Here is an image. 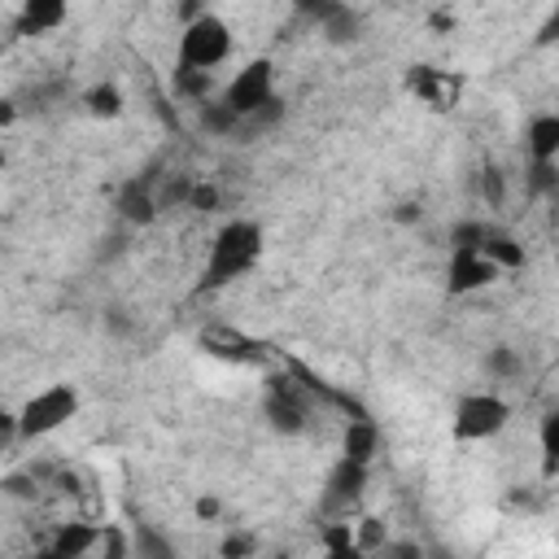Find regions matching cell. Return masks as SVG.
<instances>
[{
	"mask_svg": "<svg viewBox=\"0 0 559 559\" xmlns=\"http://www.w3.org/2000/svg\"><path fill=\"white\" fill-rule=\"evenodd\" d=\"M253 555V537L249 533H227L223 537V559H245Z\"/></svg>",
	"mask_w": 559,
	"mask_h": 559,
	"instance_id": "cell-22",
	"label": "cell"
},
{
	"mask_svg": "<svg viewBox=\"0 0 559 559\" xmlns=\"http://www.w3.org/2000/svg\"><path fill=\"white\" fill-rule=\"evenodd\" d=\"M231 48H236L231 22H227L223 13H214V9H201L197 17H188V22L179 26L175 61H179V70H188V74H214L218 66H227Z\"/></svg>",
	"mask_w": 559,
	"mask_h": 559,
	"instance_id": "cell-2",
	"label": "cell"
},
{
	"mask_svg": "<svg viewBox=\"0 0 559 559\" xmlns=\"http://www.w3.org/2000/svg\"><path fill=\"white\" fill-rule=\"evenodd\" d=\"M197 515H201V520H214V515H218V502H214V498H201V502H197Z\"/></svg>",
	"mask_w": 559,
	"mask_h": 559,
	"instance_id": "cell-25",
	"label": "cell"
},
{
	"mask_svg": "<svg viewBox=\"0 0 559 559\" xmlns=\"http://www.w3.org/2000/svg\"><path fill=\"white\" fill-rule=\"evenodd\" d=\"M275 100H280V96H275V61H271V57L245 61V66L223 83V96H218V105L231 109L236 122H240V118H253V114H262V109H271Z\"/></svg>",
	"mask_w": 559,
	"mask_h": 559,
	"instance_id": "cell-5",
	"label": "cell"
},
{
	"mask_svg": "<svg viewBox=\"0 0 559 559\" xmlns=\"http://www.w3.org/2000/svg\"><path fill=\"white\" fill-rule=\"evenodd\" d=\"M376 450H380V424L376 419H349V428L341 437V459L358 463V467H371Z\"/></svg>",
	"mask_w": 559,
	"mask_h": 559,
	"instance_id": "cell-12",
	"label": "cell"
},
{
	"mask_svg": "<svg viewBox=\"0 0 559 559\" xmlns=\"http://www.w3.org/2000/svg\"><path fill=\"white\" fill-rule=\"evenodd\" d=\"M502 271L480 253V249H454L450 253V266H445V284L450 293H476V288H489Z\"/></svg>",
	"mask_w": 559,
	"mask_h": 559,
	"instance_id": "cell-7",
	"label": "cell"
},
{
	"mask_svg": "<svg viewBox=\"0 0 559 559\" xmlns=\"http://www.w3.org/2000/svg\"><path fill=\"white\" fill-rule=\"evenodd\" d=\"M66 17H70V9H66L61 0H26V4L17 9L13 26H17V35H48V31H57Z\"/></svg>",
	"mask_w": 559,
	"mask_h": 559,
	"instance_id": "cell-11",
	"label": "cell"
},
{
	"mask_svg": "<svg viewBox=\"0 0 559 559\" xmlns=\"http://www.w3.org/2000/svg\"><path fill=\"white\" fill-rule=\"evenodd\" d=\"M118 210H122L127 223H153L157 201H153V192H148L144 183H127V192L118 197Z\"/></svg>",
	"mask_w": 559,
	"mask_h": 559,
	"instance_id": "cell-17",
	"label": "cell"
},
{
	"mask_svg": "<svg viewBox=\"0 0 559 559\" xmlns=\"http://www.w3.org/2000/svg\"><path fill=\"white\" fill-rule=\"evenodd\" d=\"M205 345H210V354L231 358V362H262V358H266V349H262L253 336H240V332H231V328H210V332H205Z\"/></svg>",
	"mask_w": 559,
	"mask_h": 559,
	"instance_id": "cell-13",
	"label": "cell"
},
{
	"mask_svg": "<svg viewBox=\"0 0 559 559\" xmlns=\"http://www.w3.org/2000/svg\"><path fill=\"white\" fill-rule=\"evenodd\" d=\"M0 166H4V153H0Z\"/></svg>",
	"mask_w": 559,
	"mask_h": 559,
	"instance_id": "cell-27",
	"label": "cell"
},
{
	"mask_svg": "<svg viewBox=\"0 0 559 559\" xmlns=\"http://www.w3.org/2000/svg\"><path fill=\"white\" fill-rule=\"evenodd\" d=\"M376 559H419V550H415V546H406V542H393V546L384 542V546L376 550Z\"/></svg>",
	"mask_w": 559,
	"mask_h": 559,
	"instance_id": "cell-24",
	"label": "cell"
},
{
	"mask_svg": "<svg viewBox=\"0 0 559 559\" xmlns=\"http://www.w3.org/2000/svg\"><path fill=\"white\" fill-rule=\"evenodd\" d=\"M271 559H293V555H288V550H280V555H271Z\"/></svg>",
	"mask_w": 559,
	"mask_h": 559,
	"instance_id": "cell-26",
	"label": "cell"
},
{
	"mask_svg": "<svg viewBox=\"0 0 559 559\" xmlns=\"http://www.w3.org/2000/svg\"><path fill=\"white\" fill-rule=\"evenodd\" d=\"M498 271H515L520 262H524V245L511 236V231H502V227H485V240L476 245Z\"/></svg>",
	"mask_w": 559,
	"mask_h": 559,
	"instance_id": "cell-14",
	"label": "cell"
},
{
	"mask_svg": "<svg viewBox=\"0 0 559 559\" xmlns=\"http://www.w3.org/2000/svg\"><path fill=\"white\" fill-rule=\"evenodd\" d=\"M197 127H201V131H210V135L231 140V131H236V114H231V109H223L218 100H201V105H197Z\"/></svg>",
	"mask_w": 559,
	"mask_h": 559,
	"instance_id": "cell-18",
	"label": "cell"
},
{
	"mask_svg": "<svg viewBox=\"0 0 559 559\" xmlns=\"http://www.w3.org/2000/svg\"><path fill=\"white\" fill-rule=\"evenodd\" d=\"M100 537H105V528H100V524L70 520V524H61V528L52 533L48 550H52L57 559H92V550L100 546Z\"/></svg>",
	"mask_w": 559,
	"mask_h": 559,
	"instance_id": "cell-9",
	"label": "cell"
},
{
	"mask_svg": "<svg viewBox=\"0 0 559 559\" xmlns=\"http://www.w3.org/2000/svg\"><path fill=\"white\" fill-rule=\"evenodd\" d=\"M74 415H79V389L66 384V380L44 384V389H35V393L17 406V437H22V441L52 437V432H61Z\"/></svg>",
	"mask_w": 559,
	"mask_h": 559,
	"instance_id": "cell-4",
	"label": "cell"
},
{
	"mask_svg": "<svg viewBox=\"0 0 559 559\" xmlns=\"http://www.w3.org/2000/svg\"><path fill=\"white\" fill-rule=\"evenodd\" d=\"M262 249H266V236L253 218H227L210 236V253H205V266H201V293H218V288L245 280L258 266Z\"/></svg>",
	"mask_w": 559,
	"mask_h": 559,
	"instance_id": "cell-1",
	"label": "cell"
},
{
	"mask_svg": "<svg viewBox=\"0 0 559 559\" xmlns=\"http://www.w3.org/2000/svg\"><path fill=\"white\" fill-rule=\"evenodd\" d=\"M511 424V402L493 389H472V393H459L454 411H450V437L463 441V445H476V441H493L502 437Z\"/></svg>",
	"mask_w": 559,
	"mask_h": 559,
	"instance_id": "cell-3",
	"label": "cell"
},
{
	"mask_svg": "<svg viewBox=\"0 0 559 559\" xmlns=\"http://www.w3.org/2000/svg\"><path fill=\"white\" fill-rule=\"evenodd\" d=\"M266 419H271V428H275V432H284V437H297V432H306V419H310V411H306V402H301L293 389L275 384V389L266 393Z\"/></svg>",
	"mask_w": 559,
	"mask_h": 559,
	"instance_id": "cell-10",
	"label": "cell"
},
{
	"mask_svg": "<svg viewBox=\"0 0 559 559\" xmlns=\"http://www.w3.org/2000/svg\"><path fill=\"white\" fill-rule=\"evenodd\" d=\"M524 148H528V166H555L559 162V114L550 109L533 114L524 127Z\"/></svg>",
	"mask_w": 559,
	"mask_h": 559,
	"instance_id": "cell-8",
	"label": "cell"
},
{
	"mask_svg": "<svg viewBox=\"0 0 559 559\" xmlns=\"http://www.w3.org/2000/svg\"><path fill=\"white\" fill-rule=\"evenodd\" d=\"M188 205H197V210H214V205H218V188H210V183H192V188H188Z\"/></svg>",
	"mask_w": 559,
	"mask_h": 559,
	"instance_id": "cell-23",
	"label": "cell"
},
{
	"mask_svg": "<svg viewBox=\"0 0 559 559\" xmlns=\"http://www.w3.org/2000/svg\"><path fill=\"white\" fill-rule=\"evenodd\" d=\"M83 105H87L92 118H118V114H122V92H118L114 83H96V87L83 96Z\"/></svg>",
	"mask_w": 559,
	"mask_h": 559,
	"instance_id": "cell-19",
	"label": "cell"
},
{
	"mask_svg": "<svg viewBox=\"0 0 559 559\" xmlns=\"http://www.w3.org/2000/svg\"><path fill=\"white\" fill-rule=\"evenodd\" d=\"M131 559H179V550H175V542H170L162 528L140 524V528L131 533Z\"/></svg>",
	"mask_w": 559,
	"mask_h": 559,
	"instance_id": "cell-16",
	"label": "cell"
},
{
	"mask_svg": "<svg viewBox=\"0 0 559 559\" xmlns=\"http://www.w3.org/2000/svg\"><path fill=\"white\" fill-rule=\"evenodd\" d=\"M480 197L489 201V210H498V205L507 201V179H502V170H498V166L480 170Z\"/></svg>",
	"mask_w": 559,
	"mask_h": 559,
	"instance_id": "cell-20",
	"label": "cell"
},
{
	"mask_svg": "<svg viewBox=\"0 0 559 559\" xmlns=\"http://www.w3.org/2000/svg\"><path fill=\"white\" fill-rule=\"evenodd\" d=\"M362 485H367V467L341 459L332 467V476H328V502H354L362 493Z\"/></svg>",
	"mask_w": 559,
	"mask_h": 559,
	"instance_id": "cell-15",
	"label": "cell"
},
{
	"mask_svg": "<svg viewBox=\"0 0 559 559\" xmlns=\"http://www.w3.org/2000/svg\"><path fill=\"white\" fill-rule=\"evenodd\" d=\"M17 441H22V437H17V411H4V406H0V454H9Z\"/></svg>",
	"mask_w": 559,
	"mask_h": 559,
	"instance_id": "cell-21",
	"label": "cell"
},
{
	"mask_svg": "<svg viewBox=\"0 0 559 559\" xmlns=\"http://www.w3.org/2000/svg\"><path fill=\"white\" fill-rule=\"evenodd\" d=\"M406 92H411L419 105L445 114V109H454L459 96H463V74H454V70H445V66H411V70H406Z\"/></svg>",
	"mask_w": 559,
	"mask_h": 559,
	"instance_id": "cell-6",
	"label": "cell"
}]
</instances>
